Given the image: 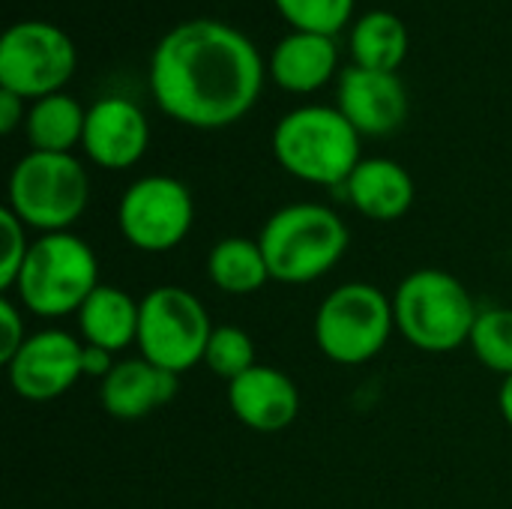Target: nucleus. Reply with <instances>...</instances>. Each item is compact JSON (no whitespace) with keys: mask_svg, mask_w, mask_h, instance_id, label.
Returning a JSON list of instances; mask_svg holds the SVG:
<instances>
[{"mask_svg":"<svg viewBox=\"0 0 512 509\" xmlns=\"http://www.w3.org/2000/svg\"><path fill=\"white\" fill-rule=\"evenodd\" d=\"M147 78L159 111L171 120L192 129H225L258 102L264 60L243 30L192 18L156 42Z\"/></svg>","mask_w":512,"mask_h":509,"instance_id":"nucleus-1","label":"nucleus"},{"mask_svg":"<svg viewBox=\"0 0 512 509\" xmlns=\"http://www.w3.org/2000/svg\"><path fill=\"white\" fill-rule=\"evenodd\" d=\"M258 243L267 258L270 279L285 285H306L327 276L345 258L351 231L336 216V210L300 201L276 210L264 222Z\"/></svg>","mask_w":512,"mask_h":509,"instance_id":"nucleus-2","label":"nucleus"},{"mask_svg":"<svg viewBox=\"0 0 512 509\" xmlns=\"http://www.w3.org/2000/svg\"><path fill=\"white\" fill-rule=\"evenodd\" d=\"M360 132L339 108L303 105L288 111L273 129V156L297 180L315 186H345L360 156Z\"/></svg>","mask_w":512,"mask_h":509,"instance_id":"nucleus-3","label":"nucleus"},{"mask_svg":"<svg viewBox=\"0 0 512 509\" xmlns=\"http://www.w3.org/2000/svg\"><path fill=\"white\" fill-rule=\"evenodd\" d=\"M477 315L474 297L447 270H414L393 294L396 330L426 354H450L468 345Z\"/></svg>","mask_w":512,"mask_h":509,"instance_id":"nucleus-4","label":"nucleus"},{"mask_svg":"<svg viewBox=\"0 0 512 509\" xmlns=\"http://www.w3.org/2000/svg\"><path fill=\"white\" fill-rule=\"evenodd\" d=\"M96 252L75 234H42L30 243L27 261L18 273V306L36 318L78 315L84 300L99 288Z\"/></svg>","mask_w":512,"mask_h":509,"instance_id":"nucleus-5","label":"nucleus"},{"mask_svg":"<svg viewBox=\"0 0 512 509\" xmlns=\"http://www.w3.org/2000/svg\"><path fill=\"white\" fill-rule=\"evenodd\" d=\"M9 210L42 234L69 231L87 210L90 180L84 165L72 153H39L21 156L9 174Z\"/></svg>","mask_w":512,"mask_h":509,"instance_id":"nucleus-6","label":"nucleus"},{"mask_svg":"<svg viewBox=\"0 0 512 509\" xmlns=\"http://www.w3.org/2000/svg\"><path fill=\"white\" fill-rule=\"evenodd\" d=\"M396 330L393 297L369 282H345L324 297L315 315V342L339 366L369 363Z\"/></svg>","mask_w":512,"mask_h":509,"instance_id":"nucleus-7","label":"nucleus"},{"mask_svg":"<svg viewBox=\"0 0 512 509\" xmlns=\"http://www.w3.org/2000/svg\"><path fill=\"white\" fill-rule=\"evenodd\" d=\"M210 336L213 324L204 303L192 291L180 285H162L144 294L135 345L147 363L171 375H183L204 363Z\"/></svg>","mask_w":512,"mask_h":509,"instance_id":"nucleus-8","label":"nucleus"},{"mask_svg":"<svg viewBox=\"0 0 512 509\" xmlns=\"http://www.w3.org/2000/svg\"><path fill=\"white\" fill-rule=\"evenodd\" d=\"M75 66V42L48 21H18L0 39V87L21 99L63 93Z\"/></svg>","mask_w":512,"mask_h":509,"instance_id":"nucleus-9","label":"nucleus"},{"mask_svg":"<svg viewBox=\"0 0 512 509\" xmlns=\"http://www.w3.org/2000/svg\"><path fill=\"white\" fill-rule=\"evenodd\" d=\"M195 222V201L186 183L168 174L135 180L117 207V225L126 243L138 252H168L186 240Z\"/></svg>","mask_w":512,"mask_h":509,"instance_id":"nucleus-10","label":"nucleus"},{"mask_svg":"<svg viewBox=\"0 0 512 509\" xmlns=\"http://www.w3.org/2000/svg\"><path fill=\"white\" fill-rule=\"evenodd\" d=\"M81 354L84 342L72 333L39 330L27 336L24 348L6 366L9 387L15 390V396L27 402H51L69 393L78 384V378H84Z\"/></svg>","mask_w":512,"mask_h":509,"instance_id":"nucleus-11","label":"nucleus"},{"mask_svg":"<svg viewBox=\"0 0 512 509\" xmlns=\"http://www.w3.org/2000/svg\"><path fill=\"white\" fill-rule=\"evenodd\" d=\"M339 111L369 138H387L408 120V90L396 72L348 66L339 75Z\"/></svg>","mask_w":512,"mask_h":509,"instance_id":"nucleus-12","label":"nucleus"},{"mask_svg":"<svg viewBox=\"0 0 512 509\" xmlns=\"http://www.w3.org/2000/svg\"><path fill=\"white\" fill-rule=\"evenodd\" d=\"M150 144V123L144 111L123 96H102L87 108L81 147L90 162L105 171L132 168Z\"/></svg>","mask_w":512,"mask_h":509,"instance_id":"nucleus-13","label":"nucleus"},{"mask_svg":"<svg viewBox=\"0 0 512 509\" xmlns=\"http://www.w3.org/2000/svg\"><path fill=\"white\" fill-rule=\"evenodd\" d=\"M228 408L246 429L273 435L297 420L300 390L285 372L273 366H252L228 384Z\"/></svg>","mask_w":512,"mask_h":509,"instance_id":"nucleus-14","label":"nucleus"},{"mask_svg":"<svg viewBox=\"0 0 512 509\" xmlns=\"http://www.w3.org/2000/svg\"><path fill=\"white\" fill-rule=\"evenodd\" d=\"M177 378L144 357L123 360L102 381L99 399L114 420H141L177 396Z\"/></svg>","mask_w":512,"mask_h":509,"instance_id":"nucleus-15","label":"nucleus"},{"mask_svg":"<svg viewBox=\"0 0 512 509\" xmlns=\"http://www.w3.org/2000/svg\"><path fill=\"white\" fill-rule=\"evenodd\" d=\"M351 207L372 222H396L414 204V177L393 159H363L342 186Z\"/></svg>","mask_w":512,"mask_h":509,"instance_id":"nucleus-16","label":"nucleus"},{"mask_svg":"<svg viewBox=\"0 0 512 509\" xmlns=\"http://www.w3.org/2000/svg\"><path fill=\"white\" fill-rule=\"evenodd\" d=\"M336 63H339V48L333 36L294 30L276 42L267 69L282 90L315 93L336 75Z\"/></svg>","mask_w":512,"mask_h":509,"instance_id":"nucleus-17","label":"nucleus"},{"mask_svg":"<svg viewBox=\"0 0 512 509\" xmlns=\"http://www.w3.org/2000/svg\"><path fill=\"white\" fill-rule=\"evenodd\" d=\"M141 300H132L114 285H99L78 309V333L84 345L105 348L111 354L138 342Z\"/></svg>","mask_w":512,"mask_h":509,"instance_id":"nucleus-18","label":"nucleus"},{"mask_svg":"<svg viewBox=\"0 0 512 509\" xmlns=\"http://www.w3.org/2000/svg\"><path fill=\"white\" fill-rule=\"evenodd\" d=\"M87 108H81L78 99L69 93H51L45 99H36L27 108V141L30 150L39 153H72L75 144L84 138Z\"/></svg>","mask_w":512,"mask_h":509,"instance_id":"nucleus-19","label":"nucleus"},{"mask_svg":"<svg viewBox=\"0 0 512 509\" xmlns=\"http://www.w3.org/2000/svg\"><path fill=\"white\" fill-rule=\"evenodd\" d=\"M207 276L222 294L246 297L270 282V267L258 240L225 237L207 255Z\"/></svg>","mask_w":512,"mask_h":509,"instance_id":"nucleus-20","label":"nucleus"},{"mask_svg":"<svg viewBox=\"0 0 512 509\" xmlns=\"http://www.w3.org/2000/svg\"><path fill=\"white\" fill-rule=\"evenodd\" d=\"M408 27L396 12L372 9L360 15L351 30V57L354 66L396 72L408 57Z\"/></svg>","mask_w":512,"mask_h":509,"instance_id":"nucleus-21","label":"nucleus"},{"mask_svg":"<svg viewBox=\"0 0 512 509\" xmlns=\"http://www.w3.org/2000/svg\"><path fill=\"white\" fill-rule=\"evenodd\" d=\"M471 351L477 354V360L510 378L512 375V309L507 306H489V309H480L477 315V324L471 330V339H468Z\"/></svg>","mask_w":512,"mask_h":509,"instance_id":"nucleus-22","label":"nucleus"},{"mask_svg":"<svg viewBox=\"0 0 512 509\" xmlns=\"http://www.w3.org/2000/svg\"><path fill=\"white\" fill-rule=\"evenodd\" d=\"M279 15L300 33L333 36L351 21L354 0H273Z\"/></svg>","mask_w":512,"mask_h":509,"instance_id":"nucleus-23","label":"nucleus"},{"mask_svg":"<svg viewBox=\"0 0 512 509\" xmlns=\"http://www.w3.org/2000/svg\"><path fill=\"white\" fill-rule=\"evenodd\" d=\"M204 366L231 384L234 378H240L243 372L258 366L252 336L240 327H231V324L213 327V336H210L207 351H204Z\"/></svg>","mask_w":512,"mask_h":509,"instance_id":"nucleus-24","label":"nucleus"},{"mask_svg":"<svg viewBox=\"0 0 512 509\" xmlns=\"http://www.w3.org/2000/svg\"><path fill=\"white\" fill-rule=\"evenodd\" d=\"M0 234H3V255H0V288L12 291L18 282V273L27 261L30 240H27V225L9 210H0Z\"/></svg>","mask_w":512,"mask_h":509,"instance_id":"nucleus-25","label":"nucleus"},{"mask_svg":"<svg viewBox=\"0 0 512 509\" xmlns=\"http://www.w3.org/2000/svg\"><path fill=\"white\" fill-rule=\"evenodd\" d=\"M27 327H24V309L12 303L9 297L0 300V363L9 366L12 357L24 348Z\"/></svg>","mask_w":512,"mask_h":509,"instance_id":"nucleus-26","label":"nucleus"},{"mask_svg":"<svg viewBox=\"0 0 512 509\" xmlns=\"http://www.w3.org/2000/svg\"><path fill=\"white\" fill-rule=\"evenodd\" d=\"M21 120H27L24 99L18 93H12V90H3L0 87V132L3 135H12Z\"/></svg>","mask_w":512,"mask_h":509,"instance_id":"nucleus-27","label":"nucleus"},{"mask_svg":"<svg viewBox=\"0 0 512 509\" xmlns=\"http://www.w3.org/2000/svg\"><path fill=\"white\" fill-rule=\"evenodd\" d=\"M111 357H114V354H111V351H105V348L84 345V354H81V369H84V375H87V378H99V381H105V378H108V372L117 366Z\"/></svg>","mask_w":512,"mask_h":509,"instance_id":"nucleus-28","label":"nucleus"},{"mask_svg":"<svg viewBox=\"0 0 512 509\" xmlns=\"http://www.w3.org/2000/svg\"><path fill=\"white\" fill-rule=\"evenodd\" d=\"M498 405H501V414H504L507 426L512 429V375H510V378H504V387H501Z\"/></svg>","mask_w":512,"mask_h":509,"instance_id":"nucleus-29","label":"nucleus"}]
</instances>
